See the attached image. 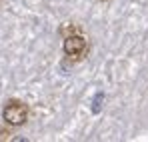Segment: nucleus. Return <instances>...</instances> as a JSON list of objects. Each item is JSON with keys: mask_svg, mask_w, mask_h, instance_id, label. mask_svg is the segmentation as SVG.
Returning <instances> with one entry per match:
<instances>
[{"mask_svg": "<svg viewBox=\"0 0 148 142\" xmlns=\"http://www.w3.org/2000/svg\"><path fill=\"white\" fill-rule=\"evenodd\" d=\"M28 114H30L28 104L22 102V100H18V98L8 100L4 104V108H2V120L8 126H22V124H26Z\"/></svg>", "mask_w": 148, "mask_h": 142, "instance_id": "nucleus-1", "label": "nucleus"}, {"mask_svg": "<svg viewBox=\"0 0 148 142\" xmlns=\"http://www.w3.org/2000/svg\"><path fill=\"white\" fill-rule=\"evenodd\" d=\"M62 50L68 58L72 60H80L86 52V40L84 36H80L78 32L76 34H70V36H64V42H62Z\"/></svg>", "mask_w": 148, "mask_h": 142, "instance_id": "nucleus-2", "label": "nucleus"}, {"mask_svg": "<svg viewBox=\"0 0 148 142\" xmlns=\"http://www.w3.org/2000/svg\"><path fill=\"white\" fill-rule=\"evenodd\" d=\"M78 32V28L74 26V24H64L62 28H60V34L62 36H70V34H76Z\"/></svg>", "mask_w": 148, "mask_h": 142, "instance_id": "nucleus-3", "label": "nucleus"}]
</instances>
